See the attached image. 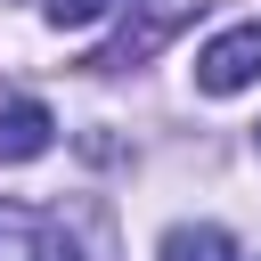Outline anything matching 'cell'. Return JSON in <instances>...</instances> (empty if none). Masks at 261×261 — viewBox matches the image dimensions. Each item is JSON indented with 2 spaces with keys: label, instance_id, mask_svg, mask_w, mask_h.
I'll return each mask as SVG.
<instances>
[{
  "label": "cell",
  "instance_id": "cell-1",
  "mask_svg": "<svg viewBox=\"0 0 261 261\" xmlns=\"http://www.w3.org/2000/svg\"><path fill=\"white\" fill-rule=\"evenodd\" d=\"M253 82H261V16L253 24H228V33H212L196 49V90L204 98H237Z\"/></svg>",
  "mask_w": 261,
  "mask_h": 261
},
{
  "label": "cell",
  "instance_id": "cell-2",
  "mask_svg": "<svg viewBox=\"0 0 261 261\" xmlns=\"http://www.w3.org/2000/svg\"><path fill=\"white\" fill-rule=\"evenodd\" d=\"M0 261H82L73 228L41 204H0Z\"/></svg>",
  "mask_w": 261,
  "mask_h": 261
},
{
  "label": "cell",
  "instance_id": "cell-6",
  "mask_svg": "<svg viewBox=\"0 0 261 261\" xmlns=\"http://www.w3.org/2000/svg\"><path fill=\"white\" fill-rule=\"evenodd\" d=\"M41 8H49V24H57V33H82V24H98L114 0H41Z\"/></svg>",
  "mask_w": 261,
  "mask_h": 261
},
{
  "label": "cell",
  "instance_id": "cell-5",
  "mask_svg": "<svg viewBox=\"0 0 261 261\" xmlns=\"http://www.w3.org/2000/svg\"><path fill=\"white\" fill-rule=\"evenodd\" d=\"M163 261H237V245H228V228H171Z\"/></svg>",
  "mask_w": 261,
  "mask_h": 261
},
{
  "label": "cell",
  "instance_id": "cell-3",
  "mask_svg": "<svg viewBox=\"0 0 261 261\" xmlns=\"http://www.w3.org/2000/svg\"><path fill=\"white\" fill-rule=\"evenodd\" d=\"M179 16H188V0H139V16H122V33H114V41L90 57V73H122V65H147Z\"/></svg>",
  "mask_w": 261,
  "mask_h": 261
},
{
  "label": "cell",
  "instance_id": "cell-4",
  "mask_svg": "<svg viewBox=\"0 0 261 261\" xmlns=\"http://www.w3.org/2000/svg\"><path fill=\"white\" fill-rule=\"evenodd\" d=\"M49 139H57V114L41 98H8L0 106V163H33V155H49Z\"/></svg>",
  "mask_w": 261,
  "mask_h": 261
}]
</instances>
